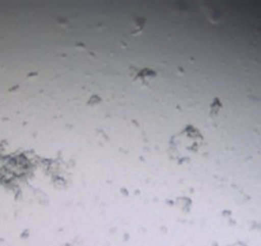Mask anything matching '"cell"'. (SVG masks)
<instances>
[{
	"label": "cell",
	"mask_w": 261,
	"mask_h": 246,
	"mask_svg": "<svg viewBox=\"0 0 261 246\" xmlns=\"http://www.w3.org/2000/svg\"><path fill=\"white\" fill-rule=\"evenodd\" d=\"M202 145H204V136L201 132L196 127L187 125L182 131L175 134L170 139L168 153L172 160L177 163H185L197 154Z\"/></svg>",
	"instance_id": "obj_1"
},
{
	"label": "cell",
	"mask_w": 261,
	"mask_h": 246,
	"mask_svg": "<svg viewBox=\"0 0 261 246\" xmlns=\"http://www.w3.org/2000/svg\"><path fill=\"white\" fill-rule=\"evenodd\" d=\"M130 79L136 84L149 86L156 79V72L150 68H130Z\"/></svg>",
	"instance_id": "obj_2"
},
{
	"label": "cell",
	"mask_w": 261,
	"mask_h": 246,
	"mask_svg": "<svg viewBox=\"0 0 261 246\" xmlns=\"http://www.w3.org/2000/svg\"><path fill=\"white\" fill-rule=\"evenodd\" d=\"M220 109H222V103L219 102V99H215L210 105V117H217L219 114Z\"/></svg>",
	"instance_id": "obj_3"
}]
</instances>
